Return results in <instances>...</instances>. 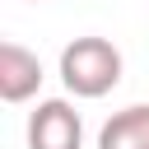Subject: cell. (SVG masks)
Masks as SVG:
<instances>
[{
  "label": "cell",
  "instance_id": "1",
  "mask_svg": "<svg viewBox=\"0 0 149 149\" xmlns=\"http://www.w3.org/2000/svg\"><path fill=\"white\" fill-rule=\"evenodd\" d=\"M61 84L74 98H102L121 84V51L107 37H74L61 51Z\"/></svg>",
  "mask_w": 149,
  "mask_h": 149
},
{
  "label": "cell",
  "instance_id": "2",
  "mask_svg": "<svg viewBox=\"0 0 149 149\" xmlns=\"http://www.w3.org/2000/svg\"><path fill=\"white\" fill-rule=\"evenodd\" d=\"M28 149H84V121L65 98H42L28 116Z\"/></svg>",
  "mask_w": 149,
  "mask_h": 149
},
{
  "label": "cell",
  "instance_id": "3",
  "mask_svg": "<svg viewBox=\"0 0 149 149\" xmlns=\"http://www.w3.org/2000/svg\"><path fill=\"white\" fill-rule=\"evenodd\" d=\"M37 88H42V61L19 42H0V98L28 102Z\"/></svg>",
  "mask_w": 149,
  "mask_h": 149
},
{
  "label": "cell",
  "instance_id": "4",
  "mask_svg": "<svg viewBox=\"0 0 149 149\" xmlns=\"http://www.w3.org/2000/svg\"><path fill=\"white\" fill-rule=\"evenodd\" d=\"M98 149H149V102L112 112L98 130Z\"/></svg>",
  "mask_w": 149,
  "mask_h": 149
},
{
  "label": "cell",
  "instance_id": "5",
  "mask_svg": "<svg viewBox=\"0 0 149 149\" xmlns=\"http://www.w3.org/2000/svg\"><path fill=\"white\" fill-rule=\"evenodd\" d=\"M33 5H37V0H33Z\"/></svg>",
  "mask_w": 149,
  "mask_h": 149
}]
</instances>
